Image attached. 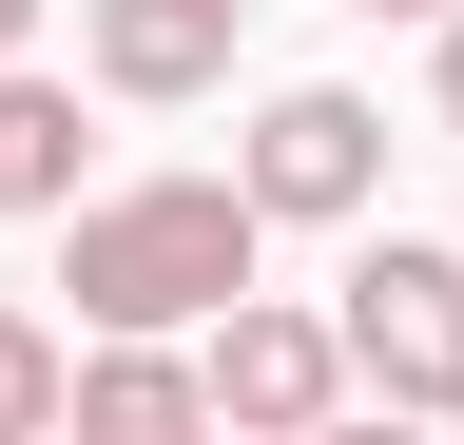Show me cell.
Listing matches in <instances>:
<instances>
[{"label": "cell", "mask_w": 464, "mask_h": 445, "mask_svg": "<svg viewBox=\"0 0 464 445\" xmlns=\"http://www.w3.org/2000/svg\"><path fill=\"white\" fill-rule=\"evenodd\" d=\"M252 252H271L252 175H136V194H78L58 291H78V329H213L252 291Z\"/></svg>", "instance_id": "cell-1"}, {"label": "cell", "mask_w": 464, "mask_h": 445, "mask_svg": "<svg viewBox=\"0 0 464 445\" xmlns=\"http://www.w3.org/2000/svg\"><path fill=\"white\" fill-rule=\"evenodd\" d=\"M329 329H348V387H387L406 426H464V233H368Z\"/></svg>", "instance_id": "cell-2"}, {"label": "cell", "mask_w": 464, "mask_h": 445, "mask_svg": "<svg viewBox=\"0 0 464 445\" xmlns=\"http://www.w3.org/2000/svg\"><path fill=\"white\" fill-rule=\"evenodd\" d=\"M232 175H252L271 233H329V213H368V194H387V117H368L348 78H290L271 117H252V155H232Z\"/></svg>", "instance_id": "cell-3"}, {"label": "cell", "mask_w": 464, "mask_h": 445, "mask_svg": "<svg viewBox=\"0 0 464 445\" xmlns=\"http://www.w3.org/2000/svg\"><path fill=\"white\" fill-rule=\"evenodd\" d=\"M194 368H213V426H252V445H290V426L348 407V329L329 310H271V291H232L194 329Z\"/></svg>", "instance_id": "cell-4"}, {"label": "cell", "mask_w": 464, "mask_h": 445, "mask_svg": "<svg viewBox=\"0 0 464 445\" xmlns=\"http://www.w3.org/2000/svg\"><path fill=\"white\" fill-rule=\"evenodd\" d=\"M252 0H78V78L97 97H213Z\"/></svg>", "instance_id": "cell-5"}, {"label": "cell", "mask_w": 464, "mask_h": 445, "mask_svg": "<svg viewBox=\"0 0 464 445\" xmlns=\"http://www.w3.org/2000/svg\"><path fill=\"white\" fill-rule=\"evenodd\" d=\"M78 426L155 445V426H213V368L174 349V329H78Z\"/></svg>", "instance_id": "cell-6"}, {"label": "cell", "mask_w": 464, "mask_h": 445, "mask_svg": "<svg viewBox=\"0 0 464 445\" xmlns=\"http://www.w3.org/2000/svg\"><path fill=\"white\" fill-rule=\"evenodd\" d=\"M0 213H78V97L39 59H0Z\"/></svg>", "instance_id": "cell-7"}, {"label": "cell", "mask_w": 464, "mask_h": 445, "mask_svg": "<svg viewBox=\"0 0 464 445\" xmlns=\"http://www.w3.org/2000/svg\"><path fill=\"white\" fill-rule=\"evenodd\" d=\"M39 426H78V329L0 310V445H39Z\"/></svg>", "instance_id": "cell-8"}, {"label": "cell", "mask_w": 464, "mask_h": 445, "mask_svg": "<svg viewBox=\"0 0 464 445\" xmlns=\"http://www.w3.org/2000/svg\"><path fill=\"white\" fill-rule=\"evenodd\" d=\"M426 117L464 136V0H445V20H426Z\"/></svg>", "instance_id": "cell-9"}, {"label": "cell", "mask_w": 464, "mask_h": 445, "mask_svg": "<svg viewBox=\"0 0 464 445\" xmlns=\"http://www.w3.org/2000/svg\"><path fill=\"white\" fill-rule=\"evenodd\" d=\"M20 39H39V0H0V59H20Z\"/></svg>", "instance_id": "cell-10"}, {"label": "cell", "mask_w": 464, "mask_h": 445, "mask_svg": "<svg viewBox=\"0 0 464 445\" xmlns=\"http://www.w3.org/2000/svg\"><path fill=\"white\" fill-rule=\"evenodd\" d=\"M368 20H445V0H368Z\"/></svg>", "instance_id": "cell-11"}]
</instances>
